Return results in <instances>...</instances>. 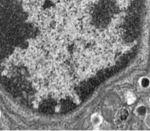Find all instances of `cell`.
Returning a JSON list of instances; mask_svg holds the SVG:
<instances>
[{"label": "cell", "mask_w": 150, "mask_h": 131, "mask_svg": "<svg viewBox=\"0 0 150 131\" xmlns=\"http://www.w3.org/2000/svg\"><path fill=\"white\" fill-rule=\"evenodd\" d=\"M135 115L139 118H144L148 114V109L146 106L143 104L137 105L134 109Z\"/></svg>", "instance_id": "1"}, {"label": "cell", "mask_w": 150, "mask_h": 131, "mask_svg": "<svg viewBox=\"0 0 150 131\" xmlns=\"http://www.w3.org/2000/svg\"><path fill=\"white\" fill-rule=\"evenodd\" d=\"M103 122V117L102 116L96 112V113H94L91 116V123L92 125L95 127H98Z\"/></svg>", "instance_id": "2"}, {"label": "cell", "mask_w": 150, "mask_h": 131, "mask_svg": "<svg viewBox=\"0 0 150 131\" xmlns=\"http://www.w3.org/2000/svg\"><path fill=\"white\" fill-rule=\"evenodd\" d=\"M139 86L143 89H148L150 88V78L148 77H142L139 80Z\"/></svg>", "instance_id": "3"}, {"label": "cell", "mask_w": 150, "mask_h": 131, "mask_svg": "<svg viewBox=\"0 0 150 131\" xmlns=\"http://www.w3.org/2000/svg\"><path fill=\"white\" fill-rule=\"evenodd\" d=\"M144 123L147 127L150 129V114H148L144 117Z\"/></svg>", "instance_id": "4"}, {"label": "cell", "mask_w": 150, "mask_h": 131, "mask_svg": "<svg viewBox=\"0 0 150 131\" xmlns=\"http://www.w3.org/2000/svg\"><path fill=\"white\" fill-rule=\"evenodd\" d=\"M149 103H150V97H149Z\"/></svg>", "instance_id": "5"}, {"label": "cell", "mask_w": 150, "mask_h": 131, "mask_svg": "<svg viewBox=\"0 0 150 131\" xmlns=\"http://www.w3.org/2000/svg\"><path fill=\"white\" fill-rule=\"evenodd\" d=\"M0 118H1V113H0Z\"/></svg>", "instance_id": "6"}]
</instances>
